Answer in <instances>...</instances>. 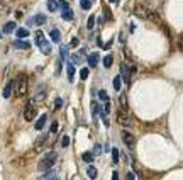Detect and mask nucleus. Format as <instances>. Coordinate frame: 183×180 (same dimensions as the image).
Instances as JSON below:
<instances>
[{
	"mask_svg": "<svg viewBox=\"0 0 183 180\" xmlns=\"http://www.w3.org/2000/svg\"><path fill=\"white\" fill-rule=\"evenodd\" d=\"M15 29V22H7L5 26H3V34H9V32H12Z\"/></svg>",
	"mask_w": 183,
	"mask_h": 180,
	"instance_id": "14",
	"label": "nucleus"
},
{
	"mask_svg": "<svg viewBox=\"0 0 183 180\" xmlns=\"http://www.w3.org/2000/svg\"><path fill=\"white\" fill-rule=\"evenodd\" d=\"M44 41H46V39H44V34H42L41 31H37V32H36V43L39 44V46H41Z\"/></svg>",
	"mask_w": 183,
	"mask_h": 180,
	"instance_id": "22",
	"label": "nucleus"
},
{
	"mask_svg": "<svg viewBox=\"0 0 183 180\" xmlns=\"http://www.w3.org/2000/svg\"><path fill=\"white\" fill-rule=\"evenodd\" d=\"M46 141V138H39L36 141V151H41V146H42V143Z\"/></svg>",
	"mask_w": 183,
	"mask_h": 180,
	"instance_id": "31",
	"label": "nucleus"
},
{
	"mask_svg": "<svg viewBox=\"0 0 183 180\" xmlns=\"http://www.w3.org/2000/svg\"><path fill=\"white\" fill-rule=\"evenodd\" d=\"M88 75H90V70H88V68H81V72H80V78H81V80H87Z\"/></svg>",
	"mask_w": 183,
	"mask_h": 180,
	"instance_id": "25",
	"label": "nucleus"
},
{
	"mask_svg": "<svg viewBox=\"0 0 183 180\" xmlns=\"http://www.w3.org/2000/svg\"><path fill=\"white\" fill-rule=\"evenodd\" d=\"M46 20H48V19L44 17L42 14H37V16H34L31 20H27V24H29V26H42Z\"/></svg>",
	"mask_w": 183,
	"mask_h": 180,
	"instance_id": "6",
	"label": "nucleus"
},
{
	"mask_svg": "<svg viewBox=\"0 0 183 180\" xmlns=\"http://www.w3.org/2000/svg\"><path fill=\"white\" fill-rule=\"evenodd\" d=\"M117 122L122 124V126H129V124H131V121H129L127 116L124 114V110H119V112H117Z\"/></svg>",
	"mask_w": 183,
	"mask_h": 180,
	"instance_id": "7",
	"label": "nucleus"
},
{
	"mask_svg": "<svg viewBox=\"0 0 183 180\" xmlns=\"http://www.w3.org/2000/svg\"><path fill=\"white\" fill-rule=\"evenodd\" d=\"M80 5H81L83 10H88L92 7V0H80Z\"/></svg>",
	"mask_w": 183,
	"mask_h": 180,
	"instance_id": "21",
	"label": "nucleus"
},
{
	"mask_svg": "<svg viewBox=\"0 0 183 180\" xmlns=\"http://www.w3.org/2000/svg\"><path fill=\"white\" fill-rule=\"evenodd\" d=\"M112 179L117 180V179H119V173H117V172H114V173H112Z\"/></svg>",
	"mask_w": 183,
	"mask_h": 180,
	"instance_id": "41",
	"label": "nucleus"
},
{
	"mask_svg": "<svg viewBox=\"0 0 183 180\" xmlns=\"http://www.w3.org/2000/svg\"><path fill=\"white\" fill-rule=\"evenodd\" d=\"M95 16H90L88 17V22H87V29H93V26H95Z\"/></svg>",
	"mask_w": 183,
	"mask_h": 180,
	"instance_id": "27",
	"label": "nucleus"
},
{
	"mask_svg": "<svg viewBox=\"0 0 183 180\" xmlns=\"http://www.w3.org/2000/svg\"><path fill=\"white\" fill-rule=\"evenodd\" d=\"M34 117H36V106H34V104H32V100H31V102L26 106V109H24V119L31 122Z\"/></svg>",
	"mask_w": 183,
	"mask_h": 180,
	"instance_id": "3",
	"label": "nucleus"
},
{
	"mask_svg": "<svg viewBox=\"0 0 183 180\" xmlns=\"http://www.w3.org/2000/svg\"><path fill=\"white\" fill-rule=\"evenodd\" d=\"M61 106H63V100H61V99H56L54 100V109H59Z\"/></svg>",
	"mask_w": 183,
	"mask_h": 180,
	"instance_id": "37",
	"label": "nucleus"
},
{
	"mask_svg": "<svg viewBox=\"0 0 183 180\" xmlns=\"http://www.w3.org/2000/svg\"><path fill=\"white\" fill-rule=\"evenodd\" d=\"M120 83H122L120 76H115V78H114V89H115V90H120Z\"/></svg>",
	"mask_w": 183,
	"mask_h": 180,
	"instance_id": "28",
	"label": "nucleus"
},
{
	"mask_svg": "<svg viewBox=\"0 0 183 180\" xmlns=\"http://www.w3.org/2000/svg\"><path fill=\"white\" fill-rule=\"evenodd\" d=\"M51 39H53L54 43H58V41L61 39V32H59L58 29H53V31H51Z\"/></svg>",
	"mask_w": 183,
	"mask_h": 180,
	"instance_id": "18",
	"label": "nucleus"
},
{
	"mask_svg": "<svg viewBox=\"0 0 183 180\" xmlns=\"http://www.w3.org/2000/svg\"><path fill=\"white\" fill-rule=\"evenodd\" d=\"M71 46H78V39H76V37H73V39H71Z\"/></svg>",
	"mask_w": 183,
	"mask_h": 180,
	"instance_id": "40",
	"label": "nucleus"
},
{
	"mask_svg": "<svg viewBox=\"0 0 183 180\" xmlns=\"http://www.w3.org/2000/svg\"><path fill=\"white\" fill-rule=\"evenodd\" d=\"M98 97H100L104 102H105V100H109V95H107V92H105V90H100V92H98Z\"/></svg>",
	"mask_w": 183,
	"mask_h": 180,
	"instance_id": "32",
	"label": "nucleus"
},
{
	"mask_svg": "<svg viewBox=\"0 0 183 180\" xmlns=\"http://www.w3.org/2000/svg\"><path fill=\"white\" fill-rule=\"evenodd\" d=\"M120 110H124V109H126V110H127V100H126V95H120Z\"/></svg>",
	"mask_w": 183,
	"mask_h": 180,
	"instance_id": "30",
	"label": "nucleus"
},
{
	"mask_svg": "<svg viewBox=\"0 0 183 180\" xmlns=\"http://www.w3.org/2000/svg\"><path fill=\"white\" fill-rule=\"evenodd\" d=\"M58 5H61V7H59V9H61V12H63V10H66V9H70V5H68V2H66V0H59V2H58Z\"/></svg>",
	"mask_w": 183,
	"mask_h": 180,
	"instance_id": "29",
	"label": "nucleus"
},
{
	"mask_svg": "<svg viewBox=\"0 0 183 180\" xmlns=\"http://www.w3.org/2000/svg\"><path fill=\"white\" fill-rule=\"evenodd\" d=\"M12 90H14V80H10V82L5 85V89H3V97H5V99H9V97H10V93H12Z\"/></svg>",
	"mask_w": 183,
	"mask_h": 180,
	"instance_id": "8",
	"label": "nucleus"
},
{
	"mask_svg": "<svg viewBox=\"0 0 183 180\" xmlns=\"http://www.w3.org/2000/svg\"><path fill=\"white\" fill-rule=\"evenodd\" d=\"M120 70H122V76H120V80H124L126 83H129V78H131V75H132V73L136 72V68H134V66H131V68H129V63L126 61V63L122 65V68H120Z\"/></svg>",
	"mask_w": 183,
	"mask_h": 180,
	"instance_id": "4",
	"label": "nucleus"
},
{
	"mask_svg": "<svg viewBox=\"0 0 183 180\" xmlns=\"http://www.w3.org/2000/svg\"><path fill=\"white\" fill-rule=\"evenodd\" d=\"M97 63H98V53H90L88 54V65L93 68V66H97Z\"/></svg>",
	"mask_w": 183,
	"mask_h": 180,
	"instance_id": "9",
	"label": "nucleus"
},
{
	"mask_svg": "<svg viewBox=\"0 0 183 180\" xmlns=\"http://www.w3.org/2000/svg\"><path fill=\"white\" fill-rule=\"evenodd\" d=\"M46 7H48L49 12H56V10H58V2H56V0H48Z\"/></svg>",
	"mask_w": 183,
	"mask_h": 180,
	"instance_id": "11",
	"label": "nucleus"
},
{
	"mask_svg": "<svg viewBox=\"0 0 183 180\" xmlns=\"http://www.w3.org/2000/svg\"><path fill=\"white\" fill-rule=\"evenodd\" d=\"M112 61H114L112 54H107V56L104 58V66H105V68H110V66H112Z\"/></svg>",
	"mask_w": 183,
	"mask_h": 180,
	"instance_id": "19",
	"label": "nucleus"
},
{
	"mask_svg": "<svg viewBox=\"0 0 183 180\" xmlns=\"http://www.w3.org/2000/svg\"><path fill=\"white\" fill-rule=\"evenodd\" d=\"M73 17H75V14H73V10H71V9L63 10V19H65V20H73Z\"/></svg>",
	"mask_w": 183,
	"mask_h": 180,
	"instance_id": "15",
	"label": "nucleus"
},
{
	"mask_svg": "<svg viewBox=\"0 0 183 180\" xmlns=\"http://www.w3.org/2000/svg\"><path fill=\"white\" fill-rule=\"evenodd\" d=\"M66 72H68V80L71 82V80H73V76H75V66H73V65H68Z\"/></svg>",
	"mask_w": 183,
	"mask_h": 180,
	"instance_id": "20",
	"label": "nucleus"
},
{
	"mask_svg": "<svg viewBox=\"0 0 183 180\" xmlns=\"http://www.w3.org/2000/svg\"><path fill=\"white\" fill-rule=\"evenodd\" d=\"M110 112V104H109V100H105V116Z\"/></svg>",
	"mask_w": 183,
	"mask_h": 180,
	"instance_id": "39",
	"label": "nucleus"
},
{
	"mask_svg": "<svg viewBox=\"0 0 183 180\" xmlns=\"http://www.w3.org/2000/svg\"><path fill=\"white\" fill-rule=\"evenodd\" d=\"M81 158H83V162L92 163V162H93V158H95V156H93V153H90V151H87V153H83V155H81Z\"/></svg>",
	"mask_w": 183,
	"mask_h": 180,
	"instance_id": "17",
	"label": "nucleus"
},
{
	"mask_svg": "<svg viewBox=\"0 0 183 180\" xmlns=\"http://www.w3.org/2000/svg\"><path fill=\"white\" fill-rule=\"evenodd\" d=\"M58 175H56V172H49L48 170V173H44V179H56Z\"/></svg>",
	"mask_w": 183,
	"mask_h": 180,
	"instance_id": "33",
	"label": "nucleus"
},
{
	"mask_svg": "<svg viewBox=\"0 0 183 180\" xmlns=\"http://www.w3.org/2000/svg\"><path fill=\"white\" fill-rule=\"evenodd\" d=\"M71 60H73L75 65H80L81 61H80V54H71Z\"/></svg>",
	"mask_w": 183,
	"mask_h": 180,
	"instance_id": "34",
	"label": "nucleus"
},
{
	"mask_svg": "<svg viewBox=\"0 0 183 180\" xmlns=\"http://www.w3.org/2000/svg\"><path fill=\"white\" fill-rule=\"evenodd\" d=\"M15 48H19V49H29L31 46H29V43H26V41H20V39H17L15 41V44H14Z\"/></svg>",
	"mask_w": 183,
	"mask_h": 180,
	"instance_id": "13",
	"label": "nucleus"
},
{
	"mask_svg": "<svg viewBox=\"0 0 183 180\" xmlns=\"http://www.w3.org/2000/svg\"><path fill=\"white\" fill-rule=\"evenodd\" d=\"M14 87H15V93L17 97H24L27 93V89H29V82H27V75H20L17 80H14Z\"/></svg>",
	"mask_w": 183,
	"mask_h": 180,
	"instance_id": "1",
	"label": "nucleus"
},
{
	"mask_svg": "<svg viewBox=\"0 0 183 180\" xmlns=\"http://www.w3.org/2000/svg\"><path fill=\"white\" fill-rule=\"evenodd\" d=\"M41 51L44 54H51V44H49L48 41H44V43L41 44Z\"/></svg>",
	"mask_w": 183,
	"mask_h": 180,
	"instance_id": "16",
	"label": "nucleus"
},
{
	"mask_svg": "<svg viewBox=\"0 0 183 180\" xmlns=\"http://www.w3.org/2000/svg\"><path fill=\"white\" fill-rule=\"evenodd\" d=\"M15 36H17L19 39H24V37L29 36V31H27V29H24V27H19L17 32H15Z\"/></svg>",
	"mask_w": 183,
	"mask_h": 180,
	"instance_id": "12",
	"label": "nucleus"
},
{
	"mask_svg": "<svg viewBox=\"0 0 183 180\" xmlns=\"http://www.w3.org/2000/svg\"><path fill=\"white\" fill-rule=\"evenodd\" d=\"M68 60V46H61V61Z\"/></svg>",
	"mask_w": 183,
	"mask_h": 180,
	"instance_id": "24",
	"label": "nucleus"
},
{
	"mask_svg": "<svg viewBox=\"0 0 183 180\" xmlns=\"http://www.w3.org/2000/svg\"><path fill=\"white\" fill-rule=\"evenodd\" d=\"M46 121H48V116H46V114H44V116H41V117L37 119V122H36V129H37V131H41V129L44 127Z\"/></svg>",
	"mask_w": 183,
	"mask_h": 180,
	"instance_id": "10",
	"label": "nucleus"
},
{
	"mask_svg": "<svg viewBox=\"0 0 183 180\" xmlns=\"http://www.w3.org/2000/svg\"><path fill=\"white\" fill-rule=\"evenodd\" d=\"M112 162L114 163L119 162V150L117 148H112Z\"/></svg>",
	"mask_w": 183,
	"mask_h": 180,
	"instance_id": "26",
	"label": "nucleus"
},
{
	"mask_svg": "<svg viewBox=\"0 0 183 180\" xmlns=\"http://www.w3.org/2000/svg\"><path fill=\"white\" fill-rule=\"evenodd\" d=\"M56 160H58V155H56V153H49V155H46V156L39 162L37 168H39L41 172H48V170L53 168V165L56 163Z\"/></svg>",
	"mask_w": 183,
	"mask_h": 180,
	"instance_id": "2",
	"label": "nucleus"
},
{
	"mask_svg": "<svg viewBox=\"0 0 183 180\" xmlns=\"http://www.w3.org/2000/svg\"><path fill=\"white\" fill-rule=\"evenodd\" d=\"M102 48H104V49H110V48H112V39H110V41H107L105 44H102Z\"/></svg>",
	"mask_w": 183,
	"mask_h": 180,
	"instance_id": "38",
	"label": "nucleus"
},
{
	"mask_svg": "<svg viewBox=\"0 0 183 180\" xmlns=\"http://www.w3.org/2000/svg\"><path fill=\"white\" fill-rule=\"evenodd\" d=\"M87 173H88V177H90V179H95V177H97V168H95V166H88V170H87Z\"/></svg>",
	"mask_w": 183,
	"mask_h": 180,
	"instance_id": "23",
	"label": "nucleus"
},
{
	"mask_svg": "<svg viewBox=\"0 0 183 180\" xmlns=\"http://www.w3.org/2000/svg\"><path fill=\"white\" fill-rule=\"evenodd\" d=\"M58 129H59V124L54 121V122L51 124V133H58Z\"/></svg>",
	"mask_w": 183,
	"mask_h": 180,
	"instance_id": "36",
	"label": "nucleus"
},
{
	"mask_svg": "<svg viewBox=\"0 0 183 180\" xmlns=\"http://www.w3.org/2000/svg\"><path fill=\"white\" fill-rule=\"evenodd\" d=\"M120 138H122V141L127 144L129 148H134V146H136V138H134L131 133H127V131H122V133H120Z\"/></svg>",
	"mask_w": 183,
	"mask_h": 180,
	"instance_id": "5",
	"label": "nucleus"
},
{
	"mask_svg": "<svg viewBox=\"0 0 183 180\" xmlns=\"http://www.w3.org/2000/svg\"><path fill=\"white\" fill-rule=\"evenodd\" d=\"M68 144H70V138H68V136H65V138H63V141H61V146H63V148H66Z\"/></svg>",
	"mask_w": 183,
	"mask_h": 180,
	"instance_id": "35",
	"label": "nucleus"
}]
</instances>
